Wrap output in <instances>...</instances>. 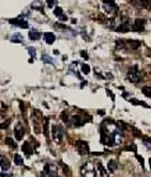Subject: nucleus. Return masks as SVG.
<instances>
[{
  "label": "nucleus",
  "instance_id": "473e14b6",
  "mask_svg": "<svg viewBox=\"0 0 151 177\" xmlns=\"http://www.w3.org/2000/svg\"><path fill=\"white\" fill-rule=\"evenodd\" d=\"M28 52H29V55L32 57H36V50L33 49V47H29V49H28Z\"/></svg>",
  "mask_w": 151,
  "mask_h": 177
},
{
  "label": "nucleus",
  "instance_id": "a211bd4d",
  "mask_svg": "<svg viewBox=\"0 0 151 177\" xmlns=\"http://www.w3.org/2000/svg\"><path fill=\"white\" fill-rule=\"evenodd\" d=\"M32 9H34V10H43V4H42V1L36 0V1L32 3Z\"/></svg>",
  "mask_w": 151,
  "mask_h": 177
},
{
  "label": "nucleus",
  "instance_id": "423d86ee",
  "mask_svg": "<svg viewBox=\"0 0 151 177\" xmlns=\"http://www.w3.org/2000/svg\"><path fill=\"white\" fill-rule=\"evenodd\" d=\"M86 121H90V117L85 118L84 116H81V115H75V116H73V125L75 127H81Z\"/></svg>",
  "mask_w": 151,
  "mask_h": 177
},
{
  "label": "nucleus",
  "instance_id": "393cba45",
  "mask_svg": "<svg viewBox=\"0 0 151 177\" xmlns=\"http://www.w3.org/2000/svg\"><path fill=\"white\" fill-rule=\"evenodd\" d=\"M130 102H131L132 104H140V106H142V107H150L149 104H146V103L142 102V101H139V99H130Z\"/></svg>",
  "mask_w": 151,
  "mask_h": 177
},
{
  "label": "nucleus",
  "instance_id": "39448f33",
  "mask_svg": "<svg viewBox=\"0 0 151 177\" xmlns=\"http://www.w3.org/2000/svg\"><path fill=\"white\" fill-rule=\"evenodd\" d=\"M75 147H76V149H78L80 156H86V154H89V144H88L86 141L78 140L76 143H75Z\"/></svg>",
  "mask_w": 151,
  "mask_h": 177
},
{
  "label": "nucleus",
  "instance_id": "2eb2a0df",
  "mask_svg": "<svg viewBox=\"0 0 151 177\" xmlns=\"http://www.w3.org/2000/svg\"><path fill=\"white\" fill-rule=\"evenodd\" d=\"M135 5L141 7V8H145V9H150V0H135Z\"/></svg>",
  "mask_w": 151,
  "mask_h": 177
},
{
  "label": "nucleus",
  "instance_id": "79ce46f5",
  "mask_svg": "<svg viewBox=\"0 0 151 177\" xmlns=\"http://www.w3.org/2000/svg\"><path fill=\"white\" fill-rule=\"evenodd\" d=\"M149 163H150V167H151V158L149 159Z\"/></svg>",
  "mask_w": 151,
  "mask_h": 177
},
{
  "label": "nucleus",
  "instance_id": "1a4fd4ad",
  "mask_svg": "<svg viewBox=\"0 0 151 177\" xmlns=\"http://www.w3.org/2000/svg\"><path fill=\"white\" fill-rule=\"evenodd\" d=\"M14 136L17 140H22V138L24 136V126L22 124H17V126L14 127Z\"/></svg>",
  "mask_w": 151,
  "mask_h": 177
},
{
  "label": "nucleus",
  "instance_id": "58836bf2",
  "mask_svg": "<svg viewBox=\"0 0 151 177\" xmlns=\"http://www.w3.org/2000/svg\"><path fill=\"white\" fill-rule=\"evenodd\" d=\"M126 150H136V148H135V145H130L128 148H126Z\"/></svg>",
  "mask_w": 151,
  "mask_h": 177
},
{
  "label": "nucleus",
  "instance_id": "9b49d317",
  "mask_svg": "<svg viewBox=\"0 0 151 177\" xmlns=\"http://www.w3.org/2000/svg\"><path fill=\"white\" fill-rule=\"evenodd\" d=\"M131 30H132V27H131V24L128 23V21H126V22L123 21L118 27L116 28L117 32H128V31H131Z\"/></svg>",
  "mask_w": 151,
  "mask_h": 177
},
{
  "label": "nucleus",
  "instance_id": "4be33fe9",
  "mask_svg": "<svg viewBox=\"0 0 151 177\" xmlns=\"http://www.w3.org/2000/svg\"><path fill=\"white\" fill-rule=\"evenodd\" d=\"M142 93L146 96V97L151 98V87H150V85H146V87L142 88Z\"/></svg>",
  "mask_w": 151,
  "mask_h": 177
},
{
  "label": "nucleus",
  "instance_id": "a878e982",
  "mask_svg": "<svg viewBox=\"0 0 151 177\" xmlns=\"http://www.w3.org/2000/svg\"><path fill=\"white\" fill-rule=\"evenodd\" d=\"M10 40H12L13 42H22L23 38H22V36L19 35V33H15V35H14V36L10 38Z\"/></svg>",
  "mask_w": 151,
  "mask_h": 177
},
{
  "label": "nucleus",
  "instance_id": "c9c22d12",
  "mask_svg": "<svg viewBox=\"0 0 151 177\" xmlns=\"http://www.w3.org/2000/svg\"><path fill=\"white\" fill-rule=\"evenodd\" d=\"M136 158H137V161L140 162V163H141V166H144V158H142V157H141V156H136Z\"/></svg>",
  "mask_w": 151,
  "mask_h": 177
},
{
  "label": "nucleus",
  "instance_id": "0eeeda50",
  "mask_svg": "<svg viewBox=\"0 0 151 177\" xmlns=\"http://www.w3.org/2000/svg\"><path fill=\"white\" fill-rule=\"evenodd\" d=\"M145 24H146V21L142 18L140 19H136L133 26H132V31H136V32H142L145 30Z\"/></svg>",
  "mask_w": 151,
  "mask_h": 177
},
{
  "label": "nucleus",
  "instance_id": "f03ea898",
  "mask_svg": "<svg viewBox=\"0 0 151 177\" xmlns=\"http://www.w3.org/2000/svg\"><path fill=\"white\" fill-rule=\"evenodd\" d=\"M81 175L83 177H97V171H95V167L93 166L92 162H86L85 164L81 166Z\"/></svg>",
  "mask_w": 151,
  "mask_h": 177
},
{
  "label": "nucleus",
  "instance_id": "6e6552de",
  "mask_svg": "<svg viewBox=\"0 0 151 177\" xmlns=\"http://www.w3.org/2000/svg\"><path fill=\"white\" fill-rule=\"evenodd\" d=\"M12 23L13 26H17V27H21V28H28L29 24H28V22L23 19V17H19V18H15V19H10L9 21Z\"/></svg>",
  "mask_w": 151,
  "mask_h": 177
},
{
  "label": "nucleus",
  "instance_id": "cd10ccee",
  "mask_svg": "<svg viewBox=\"0 0 151 177\" xmlns=\"http://www.w3.org/2000/svg\"><path fill=\"white\" fill-rule=\"evenodd\" d=\"M42 61H45V63H48V64H54V60L51 59L48 55H43V56H42Z\"/></svg>",
  "mask_w": 151,
  "mask_h": 177
},
{
  "label": "nucleus",
  "instance_id": "f704fd0d",
  "mask_svg": "<svg viewBox=\"0 0 151 177\" xmlns=\"http://www.w3.org/2000/svg\"><path fill=\"white\" fill-rule=\"evenodd\" d=\"M9 124H10V120H7L5 122H3V124H1V129H7Z\"/></svg>",
  "mask_w": 151,
  "mask_h": 177
},
{
  "label": "nucleus",
  "instance_id": "c85d7f7f",
  "mask_svg": "<svg viewBox=\"0 0 151 177\" xmlns=\"http://www.w3.org/2000/svg\"><path fill=\"white\" fill-rule=\"evenodd\" d=\"M81 71H83V73H85V74H89V71H90V68H89V65L83 64V65H81Z\"/></svg>",
  "mask_w": 151,
  "mask_h": 177
},
{
  "label": "nucleus",
  "instance_id": "20e7f679",
  "mask_svg": "<svg viewBox=\"0 0 151 177\" xmlns=\"http://www.w3.org/2000/svg\"><path fill=\"white\" fill-rule=\"evenodd\" d=\"M103 9L108 14L117 13V7H116L114 0H103Z\"/></svg>",
  "mask_w": 151,
  "mask_h": 177
},
{
  "label": "nucleus",
  "instance_id": "5701e85b",
  "mask_svg": "<svg viewBox=\"0 0 151 177\" xmlns=\"http://www.w3.org/2000/svg\"><path fill=\"white\" fill-rule=\"evenodd\" d=\"M98 166V170H99V172H100V175H102V177H108V172L104 170V167H103L100 163H98L97 164Z\"/></svg>",
  "mask_w": 151,
  "mask_h": 177
},
{
  "label": "nucleus",
  "instance_id": "e433bc0d",
  "mask_svg": "<svg viewBox=\"0 0 151 177\" xmlns=\"http://www.w3.org/2000/svg\"><path fill=\"white\" fill-rule=\"evenodd\" d=\"M80 55H81V57H84V59H88V52L86 51H80Z\"/></svg>",
  "mask_w": 151,
  "mask_h": 177
},
{
  "label": "nucleus",
  "instance_id": "7ed1b4c3",
  "mask_svg": "<svg viewBox=\"0 0 151 177\" xmlns=\"http://www.w3.org/2000/svg\"><path fill=\"white\" fill-rule=\"evenodd\" d=\"M65 136V130L62 126L60 125H54L52 126V139L56 143H61Z\"/></svg>",
  "mask_w": 151,
  "mask_h": 177
},
{
  "label": "nucleus",
  "instance_id": "ea45409f",
  "mask_svg": "<svg viewBox=\"0 0 151 177\" xmlns=\"http://www.w3.org/2000/svg\"><path fill=\"white\" fill-rule=\"evenodd\" d=\"M107 78H108V79H112V74L108 73V74H107Z\"/></svg>",
  "mask_w": 151,
  "mask_h": 177
},
{
  "label": "nucleus",
  "instance_id": "f3484780",
  "mask_svg": "<svg viewBox=\"0 0 151 177\" xmlns=\"http://www.w3.org/2000/svg\"><path fill=\"white\" fill-rule=\"evenodd\" d=\"M28 37H29L32 41H37V40H40V38H41V33L38 31H31L29 35H28Z\"/></svg>",
  "mask_w": 151,
  "mask_h": 177
},
{
  "label": "nucleus",
  "instance_id": "f257e3e1",
  "mask_svg": "<svg viewBox=\"0 0 151 177\" xmlns=\"http://www.w3.org/2000/svg\"><path fill=\"white\" fill-rule=\"evenodd\" d=\"M141 78H142V73L139 70V66L132 65L128 69V71H127V79H128L131 83H139Z\"/></svg>",
  "mask_w": 151,
  "mask_h": 177
},
{
  "label": "nucleus",
  "instance_id": "bb28decb",
  "mask_svg": "<svg viewBox=\"0 0 151 177\" xmlns=\"http://www.w3.org/2000/svg\"><path fill=\"white\" fill-rule=\"evenodd\" d=\"M54 14L56 17H60V16H62V8H60V7H56L55 8V10H54Z\"/></svg>",
  "mask_w": 151,
  "mask_h": 177
},
{
  "label": "nucleus",
  "instance_id": "9d476101",
  "mask_svg": "<svg viewBox=\"0 0 151 177\" xmlns=\"http://www.w3.org/2000/svg\"><path fill=\"white\" fill-rule=\"evenodd\" d=\"M43 173L46 177H56V166L54 164H46Z\"/></svg>",
  "mask_w": 151,
  "mask_h": 177
},
{
  "label": "nucleus",
  "instance_id": "a19ab883",
  "mask_svg": "<svg viewBox=\"0 0 151 177\" xmlns=\"http://www.w3.org/2000/svg\"><path fill=\"white\" fill-rule=\"evenodd\" d=\"M1 177H8V175H7V173H4V172H3V173H1Z\"/></svg>",
  "mask_w": 151,
  "mask_h": 177
},
{
  "label": "nucleus",
  "instance_id": "b1692460",
  "mask_svg": "<svg viewBox=\"0 0 151 177\" xmlns=\"http://www.w3.org/2000/svg\"><path fill=\"white\" fill-rule=\"evenodd\" d=\"M5 144L9 145L10 148H17V143L14 141L12 138H7V139H5Z\"/></svg>",
  "mask_w": 151,
  "mask_h": 177
},
{
  "label": "nucleus",
  "instance_id": "dca6fc26",
  "mask_svg": "<svg viewBox=\"0 0 151 177\" xmlns=\"http://www.w3.org/2000/svg\"><path fill=\"white\" fill-rule=\"evenodd\" d=\"M108 171L111 172V173H113V172H116V170H117V162L114 161V159H111L109 162H108Z\"/></svg>",
  "mask_w": 151,
  "mask_h": 177
},
{
  "label": "nucleus",
  "instance_id": "7c9ffc66",
  "mask_svg": "<svg viewBox=\"0 0 151 177\" xmlns=\"http://www.w3.org/2000/svg\"><path fill=\"white\" fill-rule=\"evenodd\" d=\"M117 125H118L117 127H118L121 131H122V130H125V129H126V126H127V125H125V124L122 122V121H118V122H117Z\"/></svg>",
  "mask_w": 151,
  "mask_h": 177
},
{
  "label": "nucleus",
  "instance_id": "72a5a7b5",
  "mask_svg": "<svg viewBox=\"0 0 151 177\" xmlns=\"http://www.w3.org/2000/svg\"><path fill=\"white\" fill-rule=\"evenodd\" d=\"M47 1V7H50V8H52L55 5V3H56V0H46Z\"/></svg>",
  "mask_w": 151,
  "mask_h": 177
},
{
  "label": "nucleus",
  "instance_id": "aec40b11",
  "mask_svg": "<svg viewBox=\"0 0 151 177\" xmlns=\"http://www.w3.org/2000/svg\"><path fill=\"white\" fill-rule=\"evenodd\" d=\"M126 44H127L126 41H123V40H118V41L116 42V49H117V50L125 49V47H126Z\"/></svg>",
  "mask_w": 151,
  "mask_h": 177
},
{
  "label": "nucleus",
  "instance_id": "f8f14e48",
  "mask_svg": "<svg viewBox=\"0 0 151 177\" xmlns=\"http://www.w3.org/2000/svg\"><path fill=\"white\" fill-rule=\"evenodd\" d=\"M22 150H23V153H24L26 156H32V153H33V148L31 147V144L28 141H24L23 143V145H22Z\"/></svg>",
  "mask_w": 151,
  "mask_h": 177
},
{
  "label": "nucleus",
  "instance_id": "2f4dec72",
  "mask_svg": "<svg viewBox=\"0 0 151 177\" xmlns=\"http://www.w3.org/2000/svg\"><path fill=\"white\" fill-rule=\"evenodd\" d=\"M61 120H62L64 122H69V117H67V115H66L65 112L61 113Z\"/></svg>",
  "mask_w": 151,
  "mask_h": 177
},
{
  "label": "nucleus",
  "instance_id": "c756f323",
  "mask_svg": "<svg viewBox=\"0 0 151 177\" xmlns=\"http://www.w3.org/2000/svg\"><path fill=\"white\" fill-rule=\"evenodd\" d=\"M43 133L46 134H48V118H45V126H43Z\"/></svg>",
  "mask_w": 151,
  "mask_h": 177
},
{
  "label": "nucleus",
  "instance_id": "ddd939ff",
  "mask_svg": "<svg viewBox=\"0 0 151 177\" xmlns=\"http://www.w3.org/2000/svg\"><path fill=\"white\" fill-rule=\"evenodd\" d=\"M0 164H1L3 172H4V171H8L9 168H10V162H9L7 157H4V156L0 157Z\"/></svg>",
  "mask_w": 151,
  "mask_h": 177
},
{
  "label": "nucleus",
  "instance_id": "4468645a",
  "mask_svg": "<svg viewBox=\"0 0 151 177\" xmlns=\"http://www.w3.org/2000/svg\"><path fill=\"white\" fill-rule=\"evenodd\" d=\"M43 37H45V41H46V44H48V45L54 44V42H55V40H56V36L54 35V33H51V32H47V33H45V35H43Z\"/></svg>",
  "mask_w": 151,
  "mask_h": 177
},
{
  "label": "nucleus",
  "instance_id": "6ab92c4d",
  "mask_svg": "<svg viewBox=\"0 0 151 177\" xmlns=\"http://www.w3.org/2000/svg\"><path fill=\"white\" fill-rule=\"evenodd\" d=\"M127 44H130V46L132 47V49H139L141 42L140 41H135V40H127Z\"/></svg>",
  "mask_w": 151,
  "mask_h": 177
},
{
  "label": "nucleus",
  "instance_id": "4c0bfd02",
  "mask_svg": "<svg viewBox=\"0 0 151 177\" xmlns=\"http://www.w3.org/2000/svg\"><path fill=\"white\" fill-rule=\"evenodd\" d=\"M59 19H60V21L66 22V21H67V16H65V14H62V16H60V17H59Z\"/></svg>",
  "mask_w": 151,
  "mask_h": 177
},
{
  "label": "nucleus",
  "instance_id": "412c9836",
  "mask_svg": "<svg viewBox=\"0 0 151 177\" xmlns=\"http://www.w3.org/2000/svg\"><path fill=\"white\" fill-rule=\"evenodd\" d=\"M14 163L17 166H22L23 164V158L19 154H14Z\"/></svg>",
  "mask_w": 151,
  "mask_h": 177
}]
</instances>
